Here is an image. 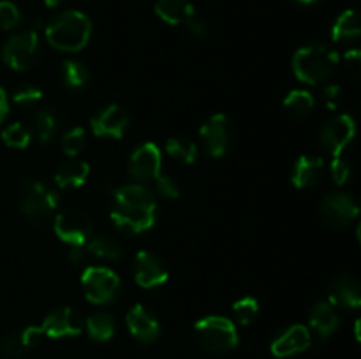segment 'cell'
I'll return each instance as SVG.
<instances>
[{
  "label": "cell",
  "mask_w": 361,
  "mask_h": 359,
  "mask_svg": "<svg viewBox=\"0 0 361 359\" xmlns=\"http://www.w3.org/2000/svg\"><path fill=\"white\" fill-rule=\"evenodd\" d=\"M157 201L154 194L140 183L120 187L113 197L111 220L120 232L140 234L155 224Z\"/></svg>",
  "instance_id": "6da1fadb"
},
{
  "label": "cell",
  "mask_w": 361,
  "mask_h": 359,
  "mask_svg": "<svg viewBox=\"0 0 361 359\" xmlns=\"http://www.w3.org/2000/svg\"><path fill=\"white\" fill-rule=\"evenodd\" d=\"M18 208L21 215L34 225H46L59 206V194L46 180L30 176L18 189Z\"/></svg>",
  "instance_id": "7a4b0ae2"
},
{
  "label": "cell",
  "mask_w": 361,
  "mask_h": 359,
  "mask_svg": "<svg viewBox=\"0 0 361 359\" xmlns=\"http://www.w3.org/2000/svg\"><path fill=\"white\" fill-rule=\"evenodd\" d=\"M46 39L59 51L74 53L87 46L92 34V21L81 11L56 14L46 25Z\"/></svg>",
  "instance_id": "3957f363"
},
{
  "label": "cell",
  "mask_w": 361,
  "mask_h": 359,
  "mask_svg": "<svg viewBox=\"0 0 361 359\" xmlns=\"http://www.w3.org/2000/svg\"><path fill=\"white\" fill-rule=\"evenodd\" d=\"M338 53L330 46L314 42L300 48L293 58V70L302 83L321 84L331 77L338 65Z\"/></svg>",
  "instance_id": "277c9868"
},
{
  "label": "cell",
  "mask_w": 361,
  "mask_h": 359,
  "mask_svg": "<svg viewBox=\"0 0 361 359\" xmlns=\"http://www.w3.org/2000/svg\"><path fill=\"white\" fill-rule=\"evenodd\" d=\"M194 338L201 348L214 354L228 352L238 345V334H236L235 324L226 317L212 315L201 319L194 326Z\"/></svg>",
  "instance_id": "5b68a950"
},
{
  "label": "cell",
  "mask_w": 361,
  "mask_h": 359,
  "mask_svg": "<svg viewBox=\"0 0 361 359\" xmlns=\"http://www.w3.org/2000/svg\"><path fill=\"white\" fill-rule=\"evenodd\" d=\"M41 55V44L35 30H25L7 39L2 48V58L13 70H27Z\"/></svg>",
  "instance_id": "8992f818"
},
{
  "label": "cell",
  "mask_w": 361,
  "mask_h": 359,
  "mask_svg": "<svg viewBox=\"0 0 361 359\" xmlns=\"http://www.w3.org/2000/svg\"><path fill=\"white\" fill-rule=\"evenodd\" d=\"M85 296L94 305H108L115 301L120 292V278L115 271L101 266H90L81 277Z\"/></svg>",
  "instance_id": "52a82bcc"
},
{
  "label": "cell",
  "mask_w": 361,
  "mask_h": 359,
  "mask_svg": "<svg viewBox=\"0 0 361 359\" xmlns=\"http://www.w3.org/2000/svg\"><path fill=\"white\" fill-rule=\"evenodd\" d=\"M356 137V123L349 115H335L324 122L319 130V144L331 157H341L342 151Z\"/></svg>",
  "instance_id": "ba28073f"
},
{
  "label": "cell",
  "mask_w": 361,
  "mask_h": 359,
  "mask_svg": "<svg viewBox=\"0 0 361 359\" xmlns=\"http://www.w3.org/2000/svg\"><path fill=\"white\" fill-rule=\"evenodd\" d=\"M201 144L210 157H222L231 148L235 139V127L226 115H214L200 130Z\"/></svg>",
  "instance_id": "9c48e42d"
},
{
  "label": "cell",
  "mask_w": 361,
  "mask_h": 359,
  "mask_svg": "<svg viewBox=\"0 0 361 359\" xmlns=\"http://www.w3.org/2000/svg\"><path fill=\"white\" fill-rule=\"evenodd\" d=\"M319 213L324 224L335 229H345L356 220L360 206L349 194L331 192L321 199Z\"/></svg>",
  "instance_id": "30bf717a"
},
{
  "label": "cell",
  "mask_w": 361,
  "mask_h": 359,
  "mask_svg": "<svg viewBox=\"0 0 361 359\" xmlns=\"http://www.w3.org/2000/svg\"><path fill=\"white\" fill-rule=\"evenodd\" d=\"M53 227L63 243H69L71 246H80L90 239L92 218L85 211L63 210L55 217Z\"/></svg>",
  "instance_id": "8fae6325"
},
{
  "label": "cell",
  "mask_w": 361,
  "mask_h": 359,
  "mask_svg": "<svg viewBox=\"0 0 361 359\" xmlns=\"http://www.w3.org/2000/svg\"><path fill=\"white\" fill-rule=\"evenodd\" d=\"M162 155L154 143H145L129 158V171L137 182H150L161 176Z\"/></svg>",
  "instance_id": "7c38bea8"
},
{
  "label": "cell",
  "mask_w": 361,
  "mask_h": 359,
  "mask_svg": "<svg viewBox=\"0 0 361 359\" xmlns=\"http://www.w3.org/2000/svg\"><path fill=\"white\" fill-rule=\"evenodd\" d=\"M42 329H44L46 336L49 338L76 336L83 331V319L71 306H60V308L51 310L46 315Z\"/></svg>",
  "instance_id": "4fadbf2b"
},
{
  "label": "cell",
  "mask_w": 361,
  "mask_h": 359,
  "mask_svg": "<svg viewBox=\"0 0 361 359\" xmlns=\"http://www.w3.org/2000/svg\"><path fill=\"white\" fill-rule=\"evenodd\" d=\"M90 127L95 136L120 139L129 127V115L123 108L111 104L99 111L95 116H92Z\"/></svg>",
  "instance_id": "5bb4252c"
},
{
  "label": "cell",
  "mask_w": 361,
  "mask_h": 359,
  "mask_svg": "<svg viewBox=\"0 0 361 359\" xmlns=\"http://www.w3.org/2000/svg\"><path fill=\"white\" fill-rule=\"evenodd\" d=\"M134 278L141 287L154 289L168 282V270L161 257L143 250L134 259Z\"/></svg>",
  "instance_id": "9a60e30c"
},
{
  "label": "cell",
  "mask_w": 361,
  "mask_h": 359,
  "mask_svg": "<svg viewBox=\"0 0 361 359\" xmlns=\"http://www.w3.org/2000/svg\"><path fill=\"white\" fill-rule=\"evenodd\" d=\"M328 298L331 305L338 308H361V284L351 275H338L328 287Z\"/></svg>",
  "instance_id": "2e32d148"
},
{
  "label": "cell",
  "mask_w": 361,
  "mask_h": 359,
  "mask_svg": "<svg viewBox=\"0 0 361 359\" xmlns=\"http://www.w3.org/2000/svg\"><path fill=\"white\" fill-rule=\"evenodd\" d=\"M127 327L130 334L141 344H154L161 333V326L154 313L143 305H136L127 313Z\"/></svg>",
  "instance_id": "e0dca14e"
},
{
  "label": "cell",
  "mask_w": 361,
  "mask_h": 359,
  "mask_svg": "<svg viewBox=\"0 0 361 359\" xmlns=\"http://www.w3.org/2000/svg\"><path fill=\"white\" fill-rule=\"evenodd\" d=\"M310 344H312L310 331L305 326H302V324H295V326L282 331L271 341V354L275 358H289V355H295L307 351L310 347Z\"/></svg>",
  "instance_id": "ac0fdd59"
},
{
  "label": "cell",
  "mask_w": 361,
  "mask_h": 359,
  "mask_svg": "<svg viewBox=\"0 0 361 359\" xmlns=\"http://www.w3.org/2000/svg\"><path fill=\"white\" fill-rule=\"evenodd\" d=\"M324 162L323 158L312 155H302L293 165L291 182L298 189H312L323 180Z\"/></svg>",
  "instance_id": "d6986e66"
},
{
  "label": "cell",
  "mask_w": 361,
  "mask_h": 359,
  "mask_svg": "<svg viewBox=\"0 0 361 359\" xmlns=\"http://www.w3.org/2000/svg\"><path fill=\"white\" fill-rule=\"evenodd\" d=\"M60 123H62V120H60V115L55 109L42 108L32 115L28 127H30L32 137H37L41 143L46 144L59 134Z\"/></svg>",
  "instance_id": "ffe728a7"
},
{
  "label": "cell",
  "mask_w": 361,
  "mask_h": 359,
  "mask_svg": "<svg viewBox=\"0 0 361 359\" xmlns=\"http://www.w3.org/2000/svg\"><path fill=\"white\" fill-rule=\"evenodd\" d=\"M155 13L168 25H185L196 16L190 0H157Z\"/></svg>",
  "instance_id": "44dd1931"
},
{
  "label": "cell",
  "mask_w": 361,
  "mask_h": 359,
  "mask_svg": "<svg viewBox=\"0 0 361 359\" xmlns=\"http://www.w3.org/2000/svg\"><path fill=\"white\" fill-rule=\"evenodd\" d=\"M309 319H310V326L314 327L319 338H328L338 329V320L337 312H335L334 305L326 301H319L310 308L309 313Z\"/></svg>",
  "instance_id": "7402d4cb"
},
{
  "label": "cell",
  "mask_w": 361,
  "mask_h": 359,
  "mask_svg": "<svg viewBox=\"0 0 361 359\" xmlns=\"http://www.w3.org/2000/svg\"><path fill=\"white\" fill-rule=\"evenodd\" d=\"M361 37V14L358 11L348 9L335 20L331 27V39L335 42H353Z\"/></svg>",
  "instance_id": "603a6c76"
},
{
  "label": "cell",
  "mask_w": 361,
  "mask_h": 359,
  "mask_svg": "<svg viewBox=\"0 0 361 359\" xmlns=\"http://www.w3.org/2000/svg\"><path fill=\"white\" fill-rule=\"evenodd\" d=\"M90 168L83 160H69L60 165L55 172V183L60 189H78L87 182Z\"/></svg>",
  "instance_id": "cb8c5ba5"
},
{
  "label": "cell",
  "mask_w": 361,
  "mask_h": 359,
  "mask_svg": "<svg viewBox=\"0 0 361 359\" xmlns=\"http://www.w3.org/2000/svg\"><path fill=\"white\" fill-rule=\"evenodd\" d=\"M85 246H87L88 256L99 257V259L104 260H120L123 256V250L120 246V243L115 238L106 234L94 236V238H90L85 243Z\"/></svg>",
  "instance_id": "d4e9b609"
},
{
  "label": "cell",
  "mask_w": 361,
  "mask_h": 359,
  "mask_svg": "<svg viewBox=\"0 0 361 359\" xmlns=\"http://www.w3.org/2000/svg\"><path fill=\"white\" fill-rule=\"evenodd\" d=\"M314 97L307 90H293L284 99V111L291 120H303L312 113Z\"/></svg>",
  "instance_id": "484cf974"
},
{
  "label": "cell",
  "mask_w": 361,
  "mask_h": 359,
  "mask_svg": "<svg viewBox=\"0 0 361 359\" xmlns=\"http://www.w3.org/2000/svg\"><path fill=\"white\" fill-rule=\"evenodd\" d=\"M62 81L69 90H85L90 83V73L85 63L78 62V60H67L62 65Z\"/></svg>",
  "instance_id": "4316f807"
},
{
  "label": "cell",
  "mask_w": 361,
  "mask_h": 359,
  "mask_svg": "<svg viewBox=\"0 0 361 359\" xmlns=\"http://www.w3.org/2000/svg\"><path fill=\"white\" fill-rule=\"evenodd\" d=\"M87 331L92 340L95 341L111 340L116 331L115 317L104 312L94 313V315H90L87 319Z\"/></svg>",
  "instance_id": "83f0119b"
},
{
  "label": "cell",
  "mask_w": 361,
  "mask_h": 359,
  "mask_svg": "<svg viewBox=\"0 0 361 359\" xmlns=\"http://www.w3.org/2000/svg\"><path fill=\"white\" fill-rule=\"evenodd\" d=\"M166 151H168L169 157H173L178 162H183V164H192L197 157V146L194 144V141L183 136L169 137L166 141Z\"/></svg>",
  "instance_id": "f1b7e54d"
},
{
  "label": "cell",
  "mask_w": 361,
  "mask_h": 359,
  "mask_svg": "<svg viewBox=\"0 0 361 359\" xmlns=\"http://www.w3.org/2000/svg\"><path fill=\"white\" fill-rule=\"evenodd\" d=\"M32 139V132H30V127L25 125L21 122H14L11 123L9 127H6L2 132V141L7 144L9 148H27L30 144Z\"/></svg>",
  "instance_id": "f546056e"
},
{
  "label": "cell",
  "mask_w": 361,
  "mask_h": 359,
  "mask_svg": "<svg viewBox=\"0 0 361 359\" xmlns=\"http://www.w3.org/2000/svg\"><path fill=\"white\" fill-rule=\"evenodd\" d=\"M27 345L23 344L21 333H7L0 340V358L4 359H20L27 352Z\"/></svg>",
  "instance_id": "4dcf8cb0"
},
{
  "label": "cell",
  "mask_w": 361,
  "mask_h": 359,
  "mask_svg": "<svg viewBox=\"0 0 361 359\" xmlns=\"http://www.w3.org/2000/svg\"><path fill=\"white\" fill-rule=\"evenodd\" d=\"M85 144H87V132H85L83 127H73V129L63 134L62 150L69 157H76L78 153H81Z\"/></svg>",
  "instance_id": "1f68e13d"
},
{
  "label": "cell",
  "mask_w": 361,
  "mask_h": 359,
  "mask_svg": "<svg viewBox=\"0 0 361 359\" xmlns=\"http://www.w3.org/2000/svg\"><path fill=\"white\" fill-rule=\"evenodd\" d=\"M233 313H235V319L240 326H249L250 322L256 320L257 313H259V303L254 298H242L233 305Z\"/></svg>",
  "instance_id": "d6a6232c"
},
{
  "label": "cell",
  "mask_w": 361,
  "mask_h": 359,
  "mask_svg": "<svg viewBox=\"0 0 361 359\" xmlns=\"http://www.w3.org/2000/svg\"><path fill=\"white\" fill-rule=\"evenodd\" d=\"M42 97L41 88H37L35 84L25 83L20 84L16 90L13 92V101L14 104L21 106V108H32V106L37 104Z\"/></svg>",
  "instance_id": "836d02e7"
},
{
  "label": "cell",
  "mask_w": 361,
  "mask_h": 359,
  "mask_svg": "<svg viewBox=\"0 0 361 359\" xmlns=\"http://www.w3.org/2000/svg\"><path fill=\"white\" fill-rule=\"evenodd\" d=\"M21 21V13L13 2L0 0V28L2 30H11Z\"/></svg>",
  "instance_id": "e575fe53"
},
{
  "label": "cell",
  "mask_w": 361,
  "mask_h": 359,
  "mask_svg": "<svg viewBox=\"0 0 361 359\" xmlns=\"http://www.w3.org/2000/svg\"><path fill=\"white\" fill-rule=\"evenodd\" d=\"M330 172H331V178H334V182L337 183V185H345V183L349 182V178H351V165H349L348 160H344L341 157H334V160H331L330 164Z\"/></svg>",
  "instance_id": "d590c367"
},
{
  "label": "cell",
  "mask_w": 361,
  "mask_h": 359,
  "mask_svg": "<svg viewBox=\"0 0 361 359\" xmlns=\"http://www.w3.org/2000/svg\"><path fill=\"white\" fill-rule=\"evenodd\" d=\"M323 102L328 109H331V111L341 108V104L344 102V92H342L341 84H326V87L323 88Z\"/></svg>",
  "instance_id": "8d00e7d4"
},
{
  "label": "cell",
  "mask_w": 361,
  "mask_h": 359,
  "mask_svg": "<svg viewBox=\"0 0 361 359\" xmlns=\"http://www.w3.org/2000/svg\"><path fill=\"white\" fill-rule=\"evenodd\" d=\"M155 189L166 199H176L180 196L178 183L173 178H169V176H159V178H155Z\"/></svg>",
  "instance_id": "74e56055"
},
{
  "label": "cell",
  "mask_w": 361,
  "mask_h": 359,
  "mask_svg": "<svg viewBox=\"0 0 361 359\" xmlns=\"http://www.w3.org/2000/svg\"><path fill=\"white\" fill-rule=\"evenodd\" d=\"M21 338H23V344L27 345V348H35L42 344V340L46 338V333L42 329V326H30L21 333Z\"/></svg>",
  "instance_id": "f35d334b"
},
{
  "label": "cell",
  "mask_w": 361,
  "mask_h": 359,
  "mask_svg": "<svg viewBox=\"0 0 361 359\" xmlns=\"http://www.w3.org/2000/svg\"><path fill=\"white\" fill-rule=\"evenodd\" d=\"M344 63L349 74L361 81V49H349L344 55Z\"/></svg>",
  "instance_id": "ab89813d"
},
{
  "label": "cell",
  "mask_w": 361,
  "mask_h": 359,
  "mask_svg": "<svg viewBox=\"0 0 361 359\" xmlns=\"http://www.w3.org/2000/svg\"><path fill=\"white\" fill-rule=\"evenodd\" d=\"M185 27H187V30H189L190 37L197 39V41H204V39L210 35V28L207 27V23L196 16H194L190 21H187Z\"/></svg>",
  "instance_id": "60d3db41"
},
{
  "label": "cell",
  "mask_w": 361,
  "mask_h": 359,
  "mask_svg": "<svg viewBox=\"0 0 361 359\" xmlns=\"http://www.w3.org/2000/svg\"><path fill=\"white\" fill-rule=\"evenodd\" d=\"M88 252H87V246L80 245V246H73V248L67 252V263L71 264L73 267H78L80 264H85L88 259Z\"/></svg>",
  "instance_id": "b9f144b4"
},
{
  "label": "cell",
  "mask_w": 361,
  "mask_h": 359,
  "mask_svg": "<svg viewBox=\"0 0 361 359\" xmlns=\"http://www.w3.org/2000/svg\"><path fill=\"white\" fill-rule=\"evenodd\" d=\"M7 115H9V99H7L6 90L0 87V125L7 118Z\"/></svg>",
  "instance_id": "7bdbcfd3"
},
{
  "label": "cell",
  "mask_w": 361,
  "mask_h": 359,
  "mask_svg": "<svg viewBox=\"0 0 361 359\" xmlns=\"http://www.w3.org/2000/svg\"><path fill=\"white\" fill-rule=\"evenodd\" d=\"M288 2L296 4V6H316L319 0H288Z\"/></svg>",
  "instance_id": "ee69618b"
},
{
  "label": "cell",
  "mask_w": 361,
  "mask_h": 359,
  "mask_svg": "<svg viewBox=\"0 0 361 359\" xmlns=\"http://www.w3.org/2000/svg\"><path fill=\"white\" fill-rule=\"evenodd\" d=\"M48 7H60L67 2V0H44Z\"/></svg>",
  "instance_id": "f6af8a7d"
},
{
  "label": "cell",
  "mask_w": 361,
  "mask_h": 359,
  "mask_svg": "<svg viewBox=\"0 0 361 359\" xmlns=\"http://www.w3.org/2000/svg\"><path fill=\"white\" fill-rule=\"evenodd\" d=\"M355 336H356V340L361 344V317L356 320V324H355Z\"/></svg>",
  "instance_id": "bcb514c9"
},
{
  "label": "cell",
  "mask_w": 361,
  "mask_h": 359,
  "mask_svg": "<svg viewBox=\"0 0 361 359\" xmlns=\"http://www.w3.org/2000/svg\"><path fill=\"white\" fill-rule=\"evenodd\" d=\"M356 236H358V239H360V243H361V222L358 224V229H356Z\"/></svg>",
  "instance_id": "7dc6e473"
},
{
  "label": "cell",
  "mask_w": 361,
  "mask_h": 359,
  "mask_svg": "<svg viewBox=\"0 0 361 359\" xmlns=\"http://www.w3.org/2000/svg\"><path fill=\"white\" fill-rule=\"evenodd\" d=\"M358 206H360V210H361V197H360V204H358Z\"/></svg>",
  "instance_id": "c3c4849f"
}]
</instances>
